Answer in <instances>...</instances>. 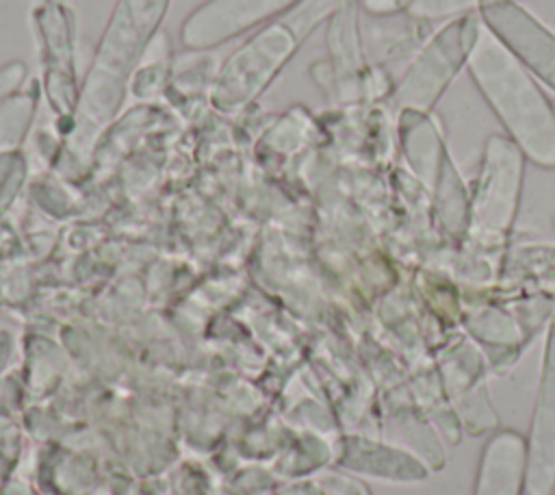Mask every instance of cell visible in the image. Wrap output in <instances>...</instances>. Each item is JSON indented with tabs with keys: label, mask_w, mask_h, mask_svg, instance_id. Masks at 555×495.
<instances>
[{
	"label": "cell",
	"mask_w": 555,
	"mask_h": 495,
	"mask_svg": "<svg viewBox=\"0 0 555 495\" xmlns=\"http://www.w3.org/2000/svg\"><path fill=\"white\" fill-rule=\"evenodd\" d=\"M468 72L525 158L555 167V106L533 76L481 24Z\"/></svg>",
	"instance_id": "1"
},
{
	"label": "cell",
	"mask_w": 555,
	"mask_h": 495,
	"mask_svg": "<svg viewBox=\"0 0 555 495\" xmlns=\"http://www.w3.org/2000/svg\"><path fill=\"white\" fill-rule=\"evenodd\" d=\"M481 33L477 11L453 17L442 26L408 65L395 89V106L401 111L429 113L451 80L468 63Z\"/></svg>",
	"instance_id": "2"
},
{
	"label": "cell",
	"mask_w": 555,
	"mask_h": 495,
	"mask_svg": "<svg viewBox=\"0 0 555 495\" xmlns=\"http://www.w3.org/2000/svg\"><path fill=\"white\" fill-rule=\"evenodd\" d=\"M525 156L507 135H490L483 148L468 230L488 245L501 243L516 217Z\"/></svg>",
	"instance_id": "3"
},
{
	"label": "cell",
	"mask_w": 555,
	"mask_h": 495,
	"mask_svg": "<svg viewBox=\"0 0 555 495\" xmlns=\"http://www.w3.org/2000/svg\"><path fill=\"white\" fill-rule=\"evenodd\" d=\"M475 11L490 35L529 74L555 89V33L514 0H481Z\"/></svg>",
	"instance_id": "4"
},
{
	"label": "cell",
	"mask_w": 555,
	"mask_h": 495,
	"mask_svg": "<svg viewBox=\"0 0 555 495\" xmlns=\"http://www.w3.org/2000/svg\"><path fill=\"white\" fill-rule=\"evenodd\" d=\"M525 488L529 495H551L555 488V319L544 343L542 373L527 439Z\"/></svg>",
	"instance_id": "5"
},
{
	"label": "cell",
	"mask_w": 555,
	"mask_h": 495,
	"mask_svg": "<svg viewBox=\"0 0 555 495\" xmlns=\"http://www.w3.org/2000/svg\"><path fill=\"white\" fill-rule=\"evenodd\" d=\"M525 467L527 441L514 430L496 432L481 452L475 495H520Z\"/></svg>",
	"instance_id": "6"
},
{
	"label": "cell",
	"mask_w": 555,
	"mask_h": 495,
	"mask_svg": "<svg viewBox=\"0 0 555 495\" xmlns=\"http://www.w3.org/2000/svg\"><path fill=\"white\" fill-rule=\"evenodd\" d=\"M297 0H210L189 22L186 30L195 37L223 39L271 13H278Z\"/></svg>",
	"instance_id": "7"
},
{
	"label": "cell",
	"mask_w": 555,
	"mask_h": 495,
	"mask_svg": "<svg viewBox=\"0 0 555 495\" xmlns=\"http://www.w3.org/2000/svg\"><path fill=\"white\" fill-rule=\"evenodd\" d=\"M399 132L408 165L431 189L444 158L449 156L436 122L429 117V113L401 111Z\"/></svg>",
	"instance_id": "8"
},
{
	"label": "cell",
	"mask_w": 555,
	"mask_h": 495,
	"mask_svg": "<svg viewBox=\"0 0 555 495\" xmlns=\"http://www.w3.org/2000/svg\"><path fill=\"white\" fill-rule=\"evenodd\" d=\"M481 0H414L408 11L416 20H444L473 13ZM516 2V0H514Z\"/></svg>",
	"instance_id": "9"
},
{
	"label": "cell",
	"mask_w": 555,
	"mask_h": 495,
	"mask_svg": "<svg viewBox=\"0 0 555 495\" xmlns=\"http://www.w3.org/2000/svg\"><path fill=\"white\" fill-rule=\"evenodd\" d=\"M325 486L332 495H371L369 488L353 480V478H345V475H327L325 480Z\"/></svg>",
	"instance_id": "10"
},
{
	"label": "cell",
	"mask_w": 555,
	"mask_h": 495,
	"mask_svg": "<svg viewBox=\"0 0 555 495\" xmlns=\"http://www.w3.org/2000/svg\"><path fill=\"white\" fill-rule=\"evenodd\" d=\"M360 4L373 15H395L401 11H410L414 0H360Z\"/></svg>",
	"instance_id": "11"
}]
</instances>
